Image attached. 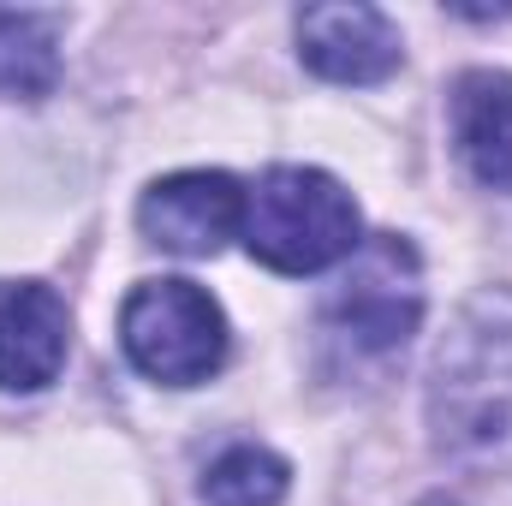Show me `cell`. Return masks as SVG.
Segmentation results:
<instances>
[{"label":"cell","mask_w":512,"mask_h":506,"mask_svg":"<svg viewBox=\"0 0 512 506\" xmlns=\"http://www.w3.org/2000/svg\"><path fill=\"white\" fill-rule=\"evenodd\" d=\"M292 489V465L256 441L227 447L209 471H203V501L215 506H280Z\"/></svg>","instance_id":"30bf717a"},{"label":"cell","mask_w":512,"mask_h":506,"mask_svg":"<svg viewBox=\"0 0 512 506\" xmlns=\"http://www.w3.org/2000/svg\"><path fill=\"white\" fill-rule=\"evenodd\" d=\"M417 506H459V501H447V495H429V501H417Z\"/></svg>","instance_id":"8fae6325"},{"label":"cell","mask_w":512,"mask_h":506,"mask_svg":"<svg viewBox=\"0 0 512 506\" xmlns=\"http://www.w3.org/2000/svg\"><path fill=\"white\" fill-rule=\"evenodd\" d=\"M417 322H423V262L411 239L399 233L364 239L322 298V328L358 358H387L417 334Z\"/></svg>","instance_id":"277c9868"},{"label":"cell","mask_w":512,"mask_h":506,"mask_svg":"<svg viewBox=\"0 0 512 506\" xmlns=\"http://www.w3.org/2000/svg\"><path fill=\"white\" fill-rule=\"evenodd\" d=\"M120 346H126L131 370H143L161 387H197L209 381L227 352H233V328L221 316V304L197 286V280H137L120 304Z\"/></svg>","instance_id":"3957f363"},{"label":"cell","mask_w":512,"mask_h":506,"mask_svg":"<svg viewBox=\"0 0 512 506\" xmlns=\"http://www.w3.org/2000/svg\"><path fill=\"white\" fill-rule=\"evenodd\" d=\"M72 346V310L42 280H0V393H42Z\"/></svg>","instance_id":"52a82bcc"},{"label":"cell","mask_w":512,"mask_h":506,"mask_svg":"<svg viewBox=\"0 0 512 506\" xmlns=\"http://www.w3.org/2000/svg\"><path fill=\"white\" fill-rule=\"evenodd\" d=\"M298 54L328 84H382L405 60L393 18L382 6H364V0H352V6L346 0L340 6H304L298 12Z\"/></svg>","instance_id":"8992f818"},{"label":"cell","mask_w":512,"mask_h":506,"mask_svg":"<svg viewBox=\"0 0 512 506\" xmlns=\"http://www.w3.org/2000/svg\"><path fill=\"white\" fill-rule=\"evenodd\" d=\"M358 245L364 215L322 167H268L256 191H245V251L274 274H322L352 262Z\"/></svg>","instance_id":"7a4b0ae2"},{"label":"cell","mask_w":512,"mask_h":506,"mask_svg":"<svg viewBox=\"0 0 512 506\" xmlns=\"http://www.w3.org/2000/svg\"><path fill=\"white\" fill-rule=\"evenodd\" d=\"M429 423L453 453H489L512 441V292L477 298L447 334L429 387Z\"/></svg>","instance_id":"6da1fadb"},{"label":"cell","mask_w":512,"mask_h":506,"mask_svg":"<svg viewBox=\"0 0 512 506\" xmlns=\"http://www.w3.org/2000/svg\"><path fill=\"white\" fill-rule=\"evenodd\" d=\"M60 84V36L42 12H6L0 6V96L42 102Z\"/></svg>","instance_id":"9c48e42d"},{"label":"cell","mask_w":512,"mask_h":506,"mask_svg":"<svg viewBox=\"0 0 512 506\" xmlns=\"http://www.w3.org/2000/svg\"><path fill=\"white\" fill-rule=\"evenodd\" d=\"M453 143L477 185L512 197V72L471 66L453 78Z\"/></svg>","instance_id":"ba28073f"},{"label":"cell","mask_w":512,"mask_h":506,"mask_svg":"<svg viewBox=\"0 0 512 506\" xmlns=\"http://www.w3.org/2000/svg\"><path fill=\"white\" fill-rule=\"evenodd\" d=\"M137 227L149 245L173 256H215L227 239L245 233V185L221 167H191L167 173L143 191Z\"/></svg>","instance_id":"5b68a950"}]
</instances>
